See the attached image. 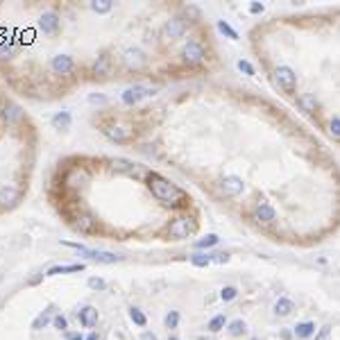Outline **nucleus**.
Listing matches in <instances>:
<instances>
[{
    "label": "nucleus",
    "instance_id": "nucleus-1",
    "mask_svg": "<svg viewBox=\"0 0 340 340\" xmlns=\"http://www.w3.org/2000/svg\"><path fill=\"white\" fill-rule=\"evenodd\" d=\"M145 182H148V188L152 191V195L157 197L161 204H166V207H182V204L186 202V193H184L177 184L166 179L163 175L148 173Z\"/></svg>",
    "mask_w": 340,
    "mask_h": 340
},
{
    "label": "nucleus",
    "instance_id": "nucleus-2",
    "mask_svg": "<svg viewBox=\"0 0 340 340\" xmlns=\"http://www.w3.org/2000/svg\"><path fill=\"white\" fill-rule=\"evenodd\" d=\"M61 245H64V247H73V250H77L79 254H82V257H86L89 261H93V263H118V261H123V257H118V254H113V252L89 250L86 245H79V243L61 241Z\"/></svg>",
    "mask_w": 340,
    "mask_h": 340
},
{
    "label": "nucleus",
    "instance_id": "nucleus-3",
    "mask_svg": "<svg viewBox=\"0 0 340 340\" xmlns=\"http://www.w3.org/2000/svg\"><path fill=\"white\" fill-rule=\"evenodd\" d=\"M86 184H91V173L86 166H70L64 175V186L73 188V191H79Z\"/></svg>",
    "mask_w": 340,
    "mask_h": 340
},
{
    "label": "nucleus",
    "instance_id": "nucleus-4",
    "mask_svg": "<svg viewBox=\"0 0 340 340\" xmlns=\"http://www.w3.org/2000/svg\"><path fill=\"white\" fill-rule=\"evenodd\" d=\"M195 232V220L191 216H177L173 218V222L168 225V236L175 238V241H182V238H188Z\"/></svg>",
    "mask_w": 340,
    "mask_h": 340
},
{
    "label": "nucleus",
    "instance_id": "nucleus-5",
    "mask_svg": "<svg viewBox=\"0 0 340 340\" xmlns=\"http://www.w3.org/2000/svg\"><path fill=\"white\" fill-rule=\"evenodd\" d=\"M182 59H184V64H188V66H200L207 59V50H204V45L200 43V41L191 39L182 50Z\"/></svg>",
    "mask_w": 340,
    "mask_h": 340
},
{
    "label": "nucleus",
    "instance_id": "nucleus-6",
    "mask_svg": "<svg viewBox=\"0 0 340 340\" xmlns=\"http://www.w3.org/2000/svg\"><path fill=\"white\" fill-rule=\"evenodd\" d=\"M123 64L127 70L138 73V70H143L145 66H148V54H145L141 48H127L123 52Z\"/></svg>",
    "mask_w": 340,
    "mask_h": 340
},
{
    "label": "nucleus",
    "instance_id": "nucleus-7",
    "mask_svg": "<svg viewBox=\"0 0 340 340\" xmlns=\"http://www.w3.org/2000/svg\"><path fill=\"white\" fill-rule=\"evenodd\" d=\"M275 79L279 84L281 91H286V93H295V86H297V75L291 66H277L275 70Z\"/></svg>",
    "mask_w": 340,
    "mask_h": 340
},
{
    "label": "nucleus",
    "instance_id": "nucleus-8",
    "mask_svg": "<svg viewBox=\"0 0 340 340\" xmlns=\"http://www.w3.org/2000/svg\"><path fill=\"white\" fill-rule=\"evenodd\" d=\"M188 30V23L182 18V16H173V18H168L161 27V34L166 39H182Z\"/></svg>",
    "mask_w": 340,
    "mask_h": 340
},
{
    "label": "nucleus",
    "instance_id": "nucleus-9",
    "mask_svg": "<svg viewBox=\"0 0 340 340\" xmlns=\"http://www.w3.org/2000/svg\"><path fill=\"white\" fill-rule=\"evenodd\" d=\"M218 186H220L222 195H227V197H236L245 191V182H243L238 175H225V177L218 182Z\"/></svg>",
    "mask_w": 340,
    "mask_h": 340
},
{
    "label": "nucleus",
    "instance_id": "nucleus-10",
    "mask_svg": "<svg viewBox=\"0 0 340 340\" xmlns=\"http://www.w3.org/2000/svg\"><path fill=\"white\" fill-rule=\"evenodd\" d=\"M157 93V89H145V86H141V84H136V86H129V89L123 91V102L127 104V107H134V104H138L143 98H150V95Z\"/></svg>",
    "mask_w": 340,
    "mask_h": 340
},
{
    "label": "nucleus",
    "instance_id": "nucleus-11",
    "mask_svg": "<svg viewBox=\"0 0 340 340\" xmlns=\"http://www.w3.org/2000/svg\"><path fill=\"white\" fill-rule=\"evenodd\" d=\"M0 116H2V120H5L7 125H18V123H23L25 111H23V107H20V104H16V102H11V100H7V102L2 104V111H0Z\"/></svg>",
    "mask_w": 340,
    "mask_h": 340
},
{
    "label": "nucleus",
    "instance_id": "nucleus-12",
    "mask_svg": "<svg viewBox=\"0 0 340 340\" xmlns=\"http://www.w3.org/2000/svg\"><path fill=\"white\" fill-rule=\"evenodd\" d=\"M109 170L116 175H129V177H136V175H141V166H136V163H132L129 159H123V157H116L111 159V166H109Z\"/></svg>",
    "mask_w": 340,
    "mask_h": 340
},
{
    "label": "nucleus",
    "instance_id": "nucleus-13",
    "mask_svg": "<svg viewBox=\"0 0 340 340\" xmlns=\"http://www.w3.org/2000/svg\"><path fill=\"white\" fill-rule=\"evenodd\" d=\"M59 27H61V18L54 14V11H43V14H41L39 30L43 32V34L52 36V34H57V32H59Z\"/></svg>",
    "mask_w": 340,
    "mask_h": 340
},
{
    "label": "nucleus",
    "instance_id": "nucleus-14",
    "mask_svg": "<svg viewBox=\"0 0 340 340\" xmlns=\"http://www.w3.org/2000/svg\"><path fill=\"white\" fill-rule=\"evenodd\" d=\"M102 134L109 141H113V143H127V141H132V132L127 127H123V125H104Z\"/></svg>",
    "mask_w": 340,
    "mask_h": 340
},
{
    "label": "nucleus",
    "instance_id": "nucleus-15",
    "mask_svg": "<svg viewBox=\"0 0 340 340\" xmlns=\"http://www.w3.org/2000/svg\"><path fill=\"white\" fill-rule=\"evenodd\" d=\"M50 68L57 75H68V73H73V68H75V59L70 54H54L52 61H50Z\"/></svg>",
    "mask_w": 340,
    "mask_h": 340
},
{
    "label": "nucleus",
    "instance_id": "nucleus-16",
    "mask_svg": "<svg viewBox=\"0 0 340 340\" xmlns=\"http://www.w3.org/2000/svg\"><path fill=\"white\" fill-rule=\"evenodd\" d=\"M18 200H20V191L16 186H11V184L0 186V207H2V209L16 207V202H18Z\"/></svg>",
    "mask_w": 340,
    "mask_h": 340
},
{
    "label": "nucleus",
    "instance_id": "nucleus-17",
    "mask_svg": "<svg viewBox=\"0 0 340 340\" xmlns=\"http://www.w3.org/2000/svg\"><path fill=\"white\" fill-rule=\"evenodd\" d=\"M75 229L82 234H93L95 229H98V220H95L91 213H79V216L75 218Z\"/></svg>",
    "mask_w": 340,
    "mask_h": 340
},
{
    "label": "nucleus",
    "instance_id": "nucleus-18",
    "mask_svg": "<svg viewBox=\"0 0 340 340\" xmlns=\"http://www.w3.org/2000/svg\"><path fill=\"white\" fill-rule=\"evenodd\" d=\"M254 218H257L259 222H275V218H277V211H275V207L272 204H268V202H259L257 207H254Z\"/></svg>",
    "mask_w": 340,
    "mask_h": 340
},
{
    "label": "nucleus",
    "instance_id": "nucleus-19",
    "mask_svg": "<svg viewBox=\"0 0 340 340\" xmlns=\"http://www.w3.org/2000/svg\"><path fill=\"white\" fill-rule=\"evenodd\" d=\"M77 316H79V322H82L86 329H91V327L98 325V318H100V316H98V309H95V306H84Z\"/></svg>",
    "mask_w": 340,
    "mask_h": 340
},
{
    "label": "nucleus",
    "instance_id": "nucleus-20",
    "mask_svg": "<svg viewBox=\"0 0 340 340\" xmlns=\"http://www.w3.org/2000/svg\"><path fill=\"white\" fill-rule=\"evenodd\" d=\"M295 311V302L288 300V297H279V300L275 302V316L279 318H288Z\"/></svg>",
    "mask_w": 340,
    "mask_h": 340
},
{
    "label": "nucleus",
    "instance_id": "nucleus-21",
    "mask_svg": "<svg viewBox=\"0 0 340 340\" xmlns=\"http://www.w3.org/2000/svg\"><path fill=\"white\" fill-rule=\"evenodd\" d=\"M54 318V306H48V309L43 311V313H39V316L34 318V322H32V329L34 331H41L43 327H48L50 322H52Z\"/></svg>",
    "mask_w": 340,
    "mask_h": 340
},
{
    "label": "nucleus",
    "instance_id": "nucleus-22",
    "mask_svg": "<svg viewBox=\"0 0 340 340\" xmlns=\"http://www.w3.org/2000/svg\"><path fill=\"white\" fill-rule=\"evenodd\" d=\"M70 123H73V116H70V111H57L52 116V127L54 129H61V132H66V129H70Z\"/></svg>",
    "mask_w": 340,
    "mask_h": 340
},
{
    "label": "nucleus",
    "instance_id": "nucleus-23",
    "mask_svg": "<svg viewBox=\"0 0 340 340\" xmlns=\"http://www.w3.org/2000/svg\"><path fill=\"white\" fill-rule=\"evenodd\" d=\"M316 322H311V320H306V322H300V325L295 327V336L300 340H306V338H311V336H316Z\"/></svg>",
    "mask_w": 340,
    "mask_h": 340
},
{
    "label": "nucleus",
    "instance_id": "nucleus-24",
    "mask_svg": "<svg viewBox=\"0 0 340 340\" xmlns=\"http://www.w3.org/2000/svg\"><path fill=\"white\" fill-rule=\"evenodd\" d=\"M84 266L82 263H70V266H54L45 272V277H54V275H68V272H82Z\"/></svg>",
    "mask_w": 340,
    "mask_h": 340
},
{
    "label": "nucleus",
    "instance_id": "nucleus-25",
    "mask_svg": "<svg viewBox=\"0 0 340 340\" xmlns=\"http://www.w3.org/2000/svg\"><path fill=\"white\" fill-rule=\"evenodd\" d=\"M297 104L302 107V111H304V113H313V111L318 109V100H316V95H313V93H304V95H300Z\"/></svg>",
    "mask_w": 340,
    "mask_h": 340
},
{
    "label": "nucleus",
    "instance_id": "nucleus-26",
    "mask_svg": "<svg viewBox=\"0 0 340 340\" xmlns=\"http://www.w3.org/2000/svg\"><path fill=\"white\" fill-rule=\"evenodd\" d=\"M93 73L95 75H109L111 73V59H109L107 54H102V57H98V61L93 64Z\"/></svg>",
    "mask_w": 340,
    "mask_h": 340
},
{
    "label": "nucleus",
    "instance_id": "nucleus-27",
    "mask_svg": "<svg viewBox=\"0 0 340 340\" xmlns=\"http://www.w3.org/2000/svg\"><path fill=\"white\" fill-rule=\"evenodd\" d=\"M220 243V238H218V234H207L204 238H200V241H195V247L197 250H209V247L218 245Z\"/></svg>",
    "mask_w": 340,
    "mask_h": 340
},
{
    "label": "nucleus",
    "instance_id": "nucleus-28",
    "mask_svg": "<svg viewBox=\"0 0 340 340\" xmlns=\"http://www.w3.org/2000/svg\"><path fill=\"white\" fill-rule=\"evenodd\" d=\"M191 263L195 268H207V266H211V254H207V252H197V254L191 257Z\"/></svg>",
    "mask_w": 340,
    "mask_h": 340
},
{
    "label": "nucleus",
    "instance_id": "nucleus-29",
    "mask_svg": "<svg viewBox=\"0 0 340 340\" xmlns=\"http://www.w3.org/2000/svg\"><path fill=\"white\" fill-rule=\"evenodd\" d=\"M129 320L134 322V325H138V327H145L148 325V318H145V313L141 309H136V306H132L129 309Z\"/></svg>",
    "mask_w": 340,
    "mask_h": 340
},
{
    "label": "nucleus",
    "instance_id": "nucleus-30",
    "mask_svg": "<svg viewBox=\"0 0 340 340\" xmlns=\"http://www.w3.org/2000/svg\"><path fill=\"white\" fill-rule=\"evenodd\" d=\"M245 329H247V325L243 320H234V322H229V327H227V331H229V336H232V338L243 336V334H245Z\"/></svg>",
    "mask_w": 340,
    "mask_h": 340
},
{
    "label": "nucleus",
    "instance_id": "nucleus-31",
    "mask_svg": "<svg viewBox=\"0 0 340 340\" xmlns=\"http://www.w3.org/2000/svg\"><path fill=\"white\" fill-rule=\"evenodd\" d=\"M113 2L111 0H93L91 2V9L95 11V14H107V11H111Z\"/></svg>",
    "mask_w": 340,
    "mask_h": 340
},
{
    "label": "nucleus",
    "instance_id": "nucleus-32",
    "mask_svg": "<svg viewBox=\"0 0 340 340\" xmlns=\"http://www.w3.org/2000/svg\"><path fill=\"white\" fill-rule=\"evenodd\" d=\"M225 325H227V318L225 316H216V318H211V320H209L207 329L211 331V334H218V331L225 329Z\"/></svg>",
    "mask_w": 340,
    "mask_h": 340
},
{
    "label": "nucleus",
    "instance_id": "nucleus-33",
    "mask_svg": "<svg viewBox=\"0 0 340 340\" xmlns=\"http://www.w3.org/2000/svg\"><path fill=\"white\" fill-rule=\"evenodd\" d=\"M14 52H16L14 43H9V41H2V43H0V59H2V61L11 59V57H14Z\"/></svg>",
    "mask_w": 340,
    "mask_h": 340
},
{
    "label": "nucleus",
    "instance_id": "nucleus-34",
    "mask_svg": "<svg viewBox=\"0 0 340 340\" xmlns=\"http://www.w3.org/2000/svg\"><path fill=\"white\" fill-rule=\"evenodd\" d=\"M218 30H220L222 34H227V36H229V39L238 41V32L234 30V27H232V25H229V23H225V20H218Z\"/></svg>",
    "mask_w": 340,
    "mask_h": 340
},
{
    "label": "nucleus",
    "instance_id": "nucleus-35",
    "mask_svg": "<svg viewBox=\"0 0 340 340\" xmlns=\"http://www.w3.org/2000/svg\"><path fill=\"white\" fill-rule=\"evenodd\" d=\"M163 325H166L168 331L177 329V325H179V313H177V311H170V313L166 316V320H163Z\"/></svg>",
    "mask_w": 340,
    "mask_h": 340
},
{
    "label": "nucleus",
    "instance_id": "nucleus-36",
    "mask_svg": "<svg viewBox=\"0 0 340 340\" xmlns=\"http://www.w3.org/2000/svg\"><path fill=\"white\" fill-rule=\"evenodd\" d=\"M238 297V288H234V286H225L220 291V300L222 302H232V300H236Z\"/></svg>",
    "mask_w": 340,
    "mask_h": 340
},
{
    "label": "nucleus",
    "instance_id": "nucleus-37",
    "mask_svg": "<svg viewBox=\"0 0 340 340\" xmlns=\"http://www.w3.org/2000/svg\"><path fill=\"white\" fill-rule=\"evenodd\" d=\"M86 284H89L91 291H104V288H107V281H104L102 277H91Z\"/></svg>",
    "mask_w": 340,
    "mask_h": 340
},
{
    "label": "nucleus",
    "instance_id": "nucleus-38",
    "mask_svg": "<svg viewBox=\"0 0 340 340\" xmlns=\"http://www.w3.org/2000/svg\"><path fill=\"white\" fill-rule=\"evenodd\" d=\"M236 66H238V70H241V73L250 75V77H252V75H254V66H252L250 61H247V59H241V61H238Z\"/></svg>",
    "mask_w": 340,
    "mask_h": 340
},
{
    "label": "nucleus",
    "instance_id": "nucleus-39",
    "mask_svg": "<svg viewBox=\"0 0 340 340\" xmlns=\"http://www.w3.org/2000/svg\"><path fill=\"white\" fill-rule=\"evenodd\" d=\"M52 325H54V329H59V331L68 329V320H66L64 316H54V318H52Z\"/></svg>",
    "mask_w": 340,
    "mask_h": 340
},
{
    "label": "nucleus",
    "instance_id": "nucleus-40",
    "mask_svg": "<svg viewBox=\"0 0 340 340\" xmlns=\"http://www.w3.org/2000/svg\"><path fill=\"white\" fill-rule=\"evenodd\" d=\"M329 132L334 134L336 138H340V116H334V118H331V123H329Z\"/></svg>",
    "mask_w": 340,
    "mask_h": 340
},
{
    "label": "nucleus",
    "instance_id": "nucleus-41",
    "mask_svg": "<svg viewBox=\"0 0 340 340\" xmlns=\"http://www.w3.org/2000/svg\"><path fill=\"white\" fill-rule=\"evenodd\" d=\"M316 340H331V327L325 325L320 331L316 334Z\"/></svg>",
    "mask_w": 340,
    "mask_h": 340
},
{
    "label": "nucleus",
    "instance_id": "nucleus-42",
    "mask_svg": "<svg viewBox=\"0 0 340 340\" xmlns=\"http://www.w3.org/2000/svg\"><path fill=\"white\" fill-rule=\"evenodd\" d=\"M229 261V254L227 252H220V254H211V263H227Z\"/></svg>",
    "mask_w": 340,
    "mask_h": 340
},
{
    "label": "nucleus",
    "instance_id": "nucleus-43",
    "mask_svg": "<svg viewBox=\"0 0 340 340\" xmlns=\"http://www.w3.org/2000/svg\"><path fill=\"white\" fill-rule=\"evenodd\" d=\"M89 102H91V104H104V102H107V98H104V95L91 93V95H89Z\"/></svg>",
    "mask_w": 340,
    "mask_h": 340
},
{
    "label": "nucleus",
    "instance_id": "nucleus-44",
    "mask_svg": "<svg viewBox=\"0 0 340 340\" xmlns=\"http://www.w3.org/2000/svg\"><path fill=\"white\" fill-rule=\"evenodd\" d=\"M263 9H266V5H263V2H252V5H250V11H252V14H261Z\"/></svg>",
    "mask_w": 340,
    "mask_h": 340
},
{
    "label": "nucleus",
    "instance_id": "nucleus-45",
    "mask_svg": "<svg viewBox=\"0 0 340 340\" xmlns=\"http://www.w3.org/2000/svg\"><path fill=\"white\" fill-rule=\"evenodd\" d=\"M141 340H159V338H157L154 334H150V331H145V334L141 336Z\"/></svg>",
    "mask_w": 340,
    "mask_h": 340
},
{
    "label": "nucleus",
    "instance_id": "nucleus-46",
    "mask_svg": "<svg viewBox=\"0 0 340 340\" xmlns=\"http://www.w3.org/2000/svg\"><path fill=\"white\" fill-rule=\"evenodd\" d=\"M66 338H68V340H84L79 334H68V331H66Z\"/></svg>",
    "mask_w": 340,
    "mask_h": 340
},
{
    "label": "nucleus",
    "instance_id": "nucleus-47",
    "mask_svg": "<svg viewBox=\"0 0 340 340\" xmlns=\"http://www.w3.org/2000/svg\"><path fill=\"white\" fill-rule=\"evenodd\" d=\"M84 340H98V334H89V336H86V338H84Z\"/></svg>",
    "mask_w": 340,
    "mask_h": 340
},
{
    "label": "nucleus",
    "instance_id": "nucleus-48",
    "mask_svg": "<svg viewBox=\"0 0 340 340\" xmlns=\"http://www.w3.org/2000/svg\"><path fill=\"white\" fill-rule=\"evenodd\" d=\"M168 340H179V338H177V336H170V338H168Z\"/></svg>",
    "mask_w": 340,
    "mask_h": 340
},
{
    "label": "nucleus",
    "instance_id": "nucleus-49",
    "mask_svg": "<svg viewBox=\"0 0 340 340\" xmlns=\"http://www.w3.org/2000/svg\"><path fill=\"white\" fill-rule=\"evenodd\" d=\"M252 340H257V338H252Z\"/></svg>",
    "mask_w": 340,
    "mask_h": 340
}]
</instances>
